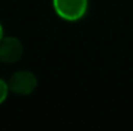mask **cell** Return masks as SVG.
I'll use <instances>...</instances> for the list:
<instances>
[{
    "instance_id": "6da1fadb",
    "label": "cell",
    "mask_w": 133,
    "mask_h": 131,
    "mask_svg": "<svg viewBox=\"0 0 133 131\" xmlns=\"http://www.w3.org/2000/svg\"><path fill=\"white\" fill-rule=\"evenodd\" d=\"M56 14L69 22L82 19L88 10V0H53Z\"/></svg>"
},
{
    "instance_id": "7a4b0ae2",
    "label": "cell",
    "mask_w": 133,
    "mask_h": 131,
    "mask_svg": "<svg viewBox=\"0 0 133 131\" xmlns=\"http://www.w3.org/2000/svg\"><path fill=\"white\" fill-rule=\"evenodd\" d=\"M36 86H38L36 76L26 70L14 72L8 80L9 91L17 95H30L31 93H34Z\"/></svg>"
},
{
    "instance_id": "3957f363",
    "label": "cell",
    "mask_w": 133,
    "mask_h": 131,
    "mask_svg": "<svg viewBox=\"0 0 133 131\" xmlns=\"http://www.w3.org/2000/svg\"><path fill=\"white\" fill-rule=\"evenodd\" d=\"M23 55V45L17 37L4 36L0 41V60L1 63H16Z\"/></svg>"
},
{
    "instance_id": "277c9868",
    "label": "cell",
    "mask_w": 133,
    "mask_h": 131,
    "mask_svg": "<svg viewBox=\"0 0 133 131\" xmlns=\"http://www.w3.org/2000/svg\"><path fill=\"white\" fill-rule=\"evenodd\" d=\"M9 93V87H8V82L4 81L3 79H0V104H3L8 96Z\"/></svg>"
},
{
    "instance_id": "5b68a950",
    "label": "cell",
    "mask_w": 133,
    "mask_h": 131,
    "mask_svg": "<svg viewBox=\"0 0 133 131\" xmlns=\"http://www.w3.org/2000/svg\"><path fill=\"white\" fill-rule=\"evenodd\" d=\"M4 39V30H3V26H1V23H0V41Z\"/></svg>"
},
{
    "instance_id": "8992f818",
    "label": "cell",
    "mask_w": 133,
    "mask_h": 131,
    "mask_svg": "<svg viewBox=\"0 0 133 131\" xmlns=\"http://www.w3.org/2000/svg\"><path fill=\"white\" fill-rule=\"evenodd\" d=\"M0 63H1V60H0Z\"/></svg>"
}]
</instances>
